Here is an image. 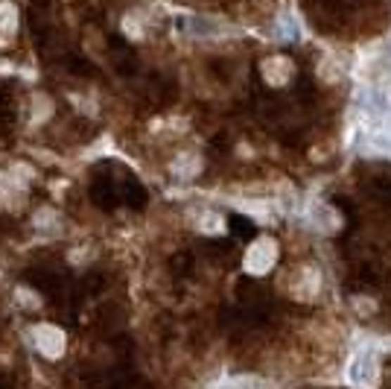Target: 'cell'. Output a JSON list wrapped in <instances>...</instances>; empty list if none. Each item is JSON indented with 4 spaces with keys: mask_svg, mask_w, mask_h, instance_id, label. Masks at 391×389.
<instances>
[{
    "mask_svg": "<svg viewBox=\"0 0 391 389\" xmlns=\"http://www.w3.org/2000/svg\"><path fill=\"white\" fill-rule=\"evenodd\" d=\"M18 193H21V185H15V182H9V179H0V199L4 202H15L18 199Z\"/></svg>",
    "mask_w": 391,
    "mask_h": 389,
    "instance_id": "5b68a950",
    "label": "cell"
},
{
    "mask_svg": "<svg viewBox=\"0 0 391 389\" xmlns=\"http://www.w3.org/2000/svg\"><path fill=\"white\" fill-rule=\"evenodd\" d=\"M32 340H35V348L41 354H47L50 360H56V357H62V352H65V334L58 331L56 325H38L35 331H32Z\"/></svg>",
    "mask_w": 391,
    "mask_h": 389,
    "instance_id": "6da1fadb",
    "label": "cell"
},
{
    "mask_svg": "<svg viewBox=\"0 0 391 389\" xmlns=\"http://www.w3.org/2000/svg\"><path fill=\"white\" fill-rule=\"evenodd\" d=\"M347 378H350V383H357V386H371L377 381V357L371 352H359L347 366Z\"/></svg>",
    "mask_w": 391,
    "mask_h": 389,
    "instance_id": "7a4b0ae2",
    "label": "cell"
},
{
    "mask_svg": "<svg viewBox=\"0 0 391 389\" xmlns=\"http://www.w3.org/2000/svg\"><path fill=\"white\" fill-rule=\"evenodd\" d=\"M213 389H271L263 378H254V375H237V378H225L219 381Z\"/></svg>",
    "mask_w": 391,
    "mask_h": 389,
    "instance_id": "3957f363",
    "label": "cell"
},
{
    "mask_svg": "<svg viewBox=\"0 0 391 389\" xmlns=\"http://www.w3.org/2000/svg\"><path fill=\"white\" fill-rule=\"evenodd\" d=\"M172 173L175 176H181V179H190L199 173V159H193V155H184V159H179L172 164Z\"/></svg>",
    "mask_w": 391,
    "mask_h": 389,
    "instance_id": "277c9868",
    "label": "cell"
}]
</instances>
